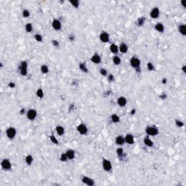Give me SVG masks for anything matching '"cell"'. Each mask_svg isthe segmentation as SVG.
<instances>
[{"instance_id":"681fc988","label":"cell","mask_w":186,"mask_h":186,"mask_svg":"<svg viewBox=\"0 0 186 186\" xmlns=\"http://www.w3.org/2000/svg\"><path fill=\"white\" fill-rule=\"evenodd\" d=\"M24 113H25V109H24V108H22V109L21 110V114L23 115V114H24Z\"/></svg>"},{"instance_id":"603a6c76","label":"cell","mask_w":186,"mask_h":186,"mask_svg":"<svg viewBox=\"0 0 186 186\" xmlns=\"http://www.w3.org/2000/svg\"><path fill=\"white\" fill-rule=\"evenodd\" d=\"M178 31L182 36H185L186 35V26L185 24L179 25V26H178Z\"/></svg>"},{"instance_id":"484cf974","label":"cell","mask_w":186,"mask_h":186,"mask_svg":"<svg viewBox=\"0 0 186 186\" xmlns=\"http://www.w3.org/2000/svg\"><path fill=\"white\" fill-rule=\"evenodd\" d=\"M26 163L28 165V166H30L32 164L33 161H34V158H33V156L31 155H28L26 156Z\"/></svg>"},{"instance_id":"816d5d0a","label":"cell","mask_w":186,"mask_h":186,"mask_svg":"<svg viewBox=\"0 0 186 186\" xmlns=\"http://www.w3.org/2000/svg\"><path fill=\"white\" fill-rule=\"evenodd\" d=\"M1 65V68H2V67H3V63H1V65Z\"/></svg>"},{"instance_id":"3957f363","label":"cell","mask_w":186,"mask_h":186,"mask_svg":"<svg viewBox=\"0 0 186 186\" xmlns=\"http://www.w3.org/2000/svg\"><path fill=\"white\" fill-rule=\"evenodd\" d=\"M19 71L21 76H25L28 74V63L26 61H23L21 63L20 68H19Z\"/></svg>"},{"instance_id":"9a60e30c","label":"cell","mask_w":186,"mask_h":186,"mask_svg":"<svg viewBox=\"0 0 186 186\" xmlns=\"http://www.w3.org/2000/svg\"><path fill=\"white\" fill-rule=\"evenodd\" d=\"M119 52L122 54H126L128 51V45L124 42H121L119 47Z\"/></svg>"},{"instance_id":"ac0fdd59","label":"cell","mask_w":186,"mask_h":186,"mask_svg":"<svg viewBox=\"0 0 186 186\" xmlns=\"http://www.w3.org/2000/svg\"><path fill=\"white\" fill-rule=\"evenodd\" d=\"M68 160H73L75 158V151L73 149H68L65 152Z\"/></svg>"},{"instance_id":"277c9868","label":"cell","mask_w":186,"mask_h":186,"mask_svg":"<svg viewBox=\"0 0 186 186\" xmlns=\"http://www.w3.org/2000/svg\"><path fill=\"white\" fill-rule=\"evenodd\" d=\"M130 63L131 66L133 68H135V69H137V70H138L140 68V64H141L140 60L139 59L138 57H132L130 59Z\"/></svg>"},{"instance_id":"7dc6e473","label":"cell","mask_w":186,"mask_h":186,"mask_svg":"<svg viewBox=\"0 0 186 186\" xmlns=\"http://www.w3.org/2000/svg\"><path fill=\"white\" fill-rule=\"evenodd\" d=\"M160 97H161L162 100H163V99H165L166 97V95L165 93H163V94H161V95L160 96Z\"/></svg>"},{"instance_id":"c3c4849f","label":"cell","mask_w":186,"mask_h":186,"mask_svg":"<svg viewBox=\"0 0 186 186\" xmlns=\"http://www.w3.org/2000/svg\"><path fill=\"white\" fill-rule=\"evenodd\" d=\"M166 83H167V79H166V78H164V79H162V84H166Z\"/></svg>"},{"instance_id":"4dcf8cb0","label":"cell","mask_w":186,"mask_h":186,"mask_svg":"<svg viewBox=\"0 0 186 186\" xmlns=\"http://www.w3.org/2000/svg\"><path fill=\"white\" fill-rule=\"evenodd\" d=\"M50 141H51L53 144H55V145H57L58 143H59V142H58V140L56 138V137H55V135H53V134H51V135L50 136Z\"/></svg>"},{"instance_id":"ffe728a7","label":"cell","mask_w":186,"mask_h":186,"mask_svg":"<svg viewBox=\"0 0 186 186\" xmlns=\"http://www.w3.org/2000/svg\"><path fill=\"white\" fill-rule=\"evenodd\" d=\"M154 28H155L156 31H157L159 33H163L164 31V26L161 23H156L154 26Z\"/></svg>"},{"instance_id":"ee69618b","label":"cell","mask_w":186,"mask_h":186,"mask_svg":"<svg viewBox=\"0 0 186 186\" xmlns=\"http://www.w3.org/2000/svg\"><path fill=\"white\" fill-rule=\"evenodd\" d=\"M68 39H69L71 42L74 41L75 39V36L74 34H69V36H68Z\"/></svg>"},{"instance_id":"cb8c5ba5","label":"cell","mask_w":186,"mask_h":186,"mask_svg":"<svg viewBox=\"0 0 186 186\" xmlns=\"http://www.w3.org/2000/svg\"><path fill=\"white\" fill-rule=\"evenodd\" d=\"M113 64L116 65H120L121 63V60L120 57L118 56V55H114V56L113 57Z\"/></svg>"},{"instance_id":"7402d4cb","label":"cell","mask_w":186,"mask_h":186,"mask_svg":"<svg viewBox=\"0 0 186 186\" xmlns=\"http://www.w3.org/2000/svg\"><path fill=\"white\" fill-rule=\"evenodd\" d=\"M143 143H144V144L145 145H147L148 147H153V145H154L153 142L150 139L149 136L145 137V138H144V140H143Z\"/></svg>"},{"instance_id":"bcb514c9","label":"cell","mask_w":186,"mask_h":186,"mask_svg":"<svg viewBox=\"0 0 186 186\" xmlns=\"http://www.w3.org/2000/svg\"><path fill=\"white\" fill-rule=\"evenodd\" d=\"M182 72H183L184 74L186 73V65H184L182 67Z\"/></svg>"},{"instance_id":"9c48e42d","label":"cell","mask_w":186,"mask_h":186,"mask_svg":"<svg viewBox=\"0 0 186 186\" xmlns=\"http://www.w3.org/2000/svg\"><path fill=\"white\" fill-rule=\"evenodd\" d=\"M159 15H160V10L159 8L157 7H153L150 12V16L153 19H157L159 17Z\"/></svg>"},{"instance_id":"4fadbf2b","label":"cell","mask_w":186,"mask_h":186,"mask_svg":"<svg viewBox=\"0 0 186 186\" xmlns=\"http://www.w3.org/2000/svg\"><path fill=\"white\" fill-rule=\"evenodd\" d=\"M91 61L95 64H99L101 63V57L97 53H95L91 57Z\"/></svg>"},{"instance_id":"2e32d148","label":"cell","mask_w":186,"mask_h":186,"mask_svg":"<svg viewBox=\"0 0 186 186\" xmlns=\"http://www.w3.org/2000/svg\"><path fill=\"white\" fill-rule=\"evenodd\" d=\"M124 139H125V143L129 144V145H132L134 143V137H133V135H132L130 134H127L124 137Z\"/></svg>"},{"instance_id":"d6a6232c","label":"cell","mask_w":186,"mask_h":186,"mask_svg":"<svg viewBox=\"0 0 186 186\" xmlns=\"http://www.w3.org/2000/svg\"><path fill=\"white\" fill-rule=\"evenodd\" d=\"M60 160H61V161H62V162H66L68 160V157H67V155H66V153H63L61 155V156H60Z\"/></svg>"},{"instance_id":"f6af8a7d","label":"cell","mask_w":186,"mask_h":186,"mask_svg":"<svg viewBox=\"0 0 186 186\" xmlns=\"http://www.w3.org/2000/svg\"><path fill=\"white\" fill-rule=\"evenodd\" d=\"M181 4L182 5L183 7H186V0H182V1H181Z\"/></svg>"},{"instance_id":"1f68e13d","label":"cell","mask_w":186,"mask_h":186,"mask_svg":"<svg viewBox=\"0 0 186 186\" xmlns=\"http://www.w3.org/2000/svg\"><path fill=\"white\" fill-rule=\"evenodd\" d=\"M145 22V19L142 17L138 18V21H137V24H138V26H143L144 25Z\"/></svg>"},{"instance_id":"8992f818","label":"cell","mask_w":186,"mask_h":186,"mask_svg":"<svg viewBox=\"0 0 186 186\" xmlns=\"http://www.w3.org/2000/svg\"><path fill=\"white\" fill-rule=\"evenodd\" d=\"M1 166L4 170H9L12 168L11 161L8 159H4L1 162Z\"/></svg>"},{"instance_id":"f35d334b","label":"cell","mask_w":186,"mask_h":186,"mask_svg":"<svg viewBox=\"0 0 186 186\" xmlns=\"http://www.w3.org/2000/svg\"><path fill=\"white\" fill-rule=\"evenodd\" d=\"M100 74L102 76H108V72H107V71L105 69V68H100Z\"/></svg>"},{"instance_id":"30bf717a","label":"cell","mask_w":186,"mask_h":186,"mask_svg":"<svg viewBox=\"0 0 186 186\" xmlns=\"http://www.w3.org/2000/svg\"><path fill=\"white\" fill-rule=\"evenodd\" d=\"M100 40L103 42V43H108L110 41V35L109 34L106 32V31H103L100 34Z\"/></svg>"},{"instance_id":"ab89813d","label":"cell","mask_w":186,"mask_h":186,"mask_svg":"<svg viewBox=\"0 0 186 186\" xmlns=\"http://www.w3.org/2000/svg\"><path fill=\"white\" fill-rule=\"evenodd\" d=\"M175 124H176V126H178V127H182V126H184L183 122L180 121V120H175Z\"/></svg>"},{"instance_id":"8fae6325","label":"cell","mask_w":186,"mask_h":186,"mask_svg":"<svg viewBox=\"0 0 186 186\" xmlns=\"http://www.w3.org/2000/svg\"><path fill=\"white\" fill-rule=\"evenodd\" d=\"M82 181L84 184L89 185V186H93L95 185V181L93 179L87 177V176H82Z\"/></svg>"},{"instance_id":"d590c367","label":"cell","mask_w":186,"mask_h":186,"mask_svg":"<svg viewBox=\"0 0 186 186\" xmlns=\"http://www.w3.org/2000/svg\"><path fill=\"white\" fill-rule=\"evenodd\" d=\"M22 15H23V17L27 18V17H28L29 16H30V12H29V10H28V9H23V10Z\"/></svg>"},{"instance_id":"8d00e7d4","label":"cell","mask_w":186,"mask_h":186,"mask_svg":"<svg viewBox=\"0 0 186 186\" xmlns=\"http://www.w3.org/2000/svg\"><path fill=\"white\" fill-rule=\"evenodd\" d=\"M147 68H148V71H153L154 70V65H153V64L152 63H151V62H149L148 64H147Z\"/></svg>"},{"instance_id":"44dd1931","label":"cell","mask_w":186,"mask_h":186,"mask_svg":"<svg viewBox=\"0 0 186 186\" xmlns=\"http://www.w3.org/2000/svg\"><path fill=\"white\" fill-rule=\"evenodd\" d=\"M55 130H56V132L57 134L59 135V136H62L64 134V132H65V129L63 126H61V125H58L55 127Z\"/></svg>"},{"instance_id":"e0dca14e","label":"cell","mask_w":186,"mask_h":186,"mask_svg":"<svg viewBox=\"0 0 186 186\" xmlns=\"http://www.w3.org/2000/svg\"><path fill=\"white\" fill-rule=\"evenodd\" d=\"M115 142L116 144H117L118 145H122L125 143V139L124 137H123L122 135H119L117 136L116 139H115Z\"/></svg>"},{"instance_id":"4316f807","label":"cell","mask_w":186,"mask_h":186,"mask_svg":"<svg viewBox=\"0 0 186 186\" xmlns=\"http://www.w3.org/2000/svg\"><path fill=\"white\" fill-rule=\"evenodd\" d=\"M79 69H80L82 71H83V72H84V73H87V72H88V68H87V65H86L85 63H79Z\"/></svg>"},{"instance_id":"5bb4252c","label":"cell","mask_w":186,"mask_h":186,"mask_svg":"<svg viewBox=\"0 0 186 186\" xmlns=\"http://www.w3.org/2000/svg\"><path fill=\"white\" fill-rule=\"evenodd\" d=\"M127 103V100L125 97L124 96H121L119 97L118 99H117V104L119 105V106L120 107H124L126 106Z\"/></svg>"},{"instance_id":"7c38bea8","label":"cell","mask_w":186,"mask_h":186,"mask_svg":"<svg viewBox=\"0 0 186 186\" xmlns=\"http://www.w3.org/2000/svg\"><path fill=\"white\" fill-rule=\"evenodd\" d=\"M52 26L55 31H60L62 28V24L60 20H58V19H54L52 22Z\"/></svg>"},{"instance_id":"ba28073f","label":"cell","mask_w":186,"mask_h":186,"mask_svg":"<svg viewBox=\"0 0 186 186\" xmlns=\"http://www.w3.org/2000/svg\"><path fill=\"white\" fill-rule=\"evenodd\" d=\"M77 132H79L80 134H82V135H84V134H87V132H88V129H87V126L84 124H80L77 126Z\"/></svg>"},{"instance_id":"d6986e66","label":"cell","mask_w":186,"mask_h":186,"mask_svg":"<svg viewBox=\"0 0 186 186\" xmlns=\"http://www.w3.org/2000/svg\"><path fill=\"white\" fill-rule=\"evenodd\" d=\"M109 49H110V51L114 55H116L117 53L119 52V46H117L116 44H113V43L110 45V48Z\"/></svg>"},{"instance_id":"d4e9b609","label":"cell","mask_w":186,"mask_h":186,"mask_svg":"<svg viewBox=\"0 0 186 186\" xmlns=\"http://www.w3.org/2000/svg\"><path fill=\"white\" fill-rule=\"evenodd\" d=\"M111 121H112V122H113V123H119V121H120V118H119V116L117 115V114H116V113H113V114H112L111 116Z\"/></svg>"},{"instance_id":"f1b7e54d","label":"cell","mask_w":186,"mask_h":186,"mask_svg":"<svg viewBox=\"0 0 186 186\" xmlns=\"http://www.w3.org/2000/svg\"><path fill=\"white\" fill-rule=\"evenodd\" d=\"M36 96L40 99H42L44 97V91L42 88H39V89L36 90Z\"/></svg>"},{"instance_id":"74e56055","label":"cell","mask_w":186,"mask_h":186,"mask_svg":"<svg viewBox=\"0 0 186 186\" xmlns=\"http://www.w3.org/2000/svg\"><path fill=\"white\" fill-rule=\"evenodd\" d=\"M116 153L119 156H121L124 154V149L122 148H118L116 149Z\"/></svg>"},{"instance_id":"f546056e","label":"cell","mask_w":186,"mask_h":186,"mask_svg":"<svg viewBox=\"0 0 186 186\" xmlns=\"http://www.w3.org/2000/svg\"><path fill=\"white\" fill-rule=\"evenodd\" d=\"M40 70H41L42 74H48V72H49V68L47 65H42L41 66Z\"/></svg>"},{"instance_id":"60d3db41","label":"cell","mask_w":186,"mask_h":186,"mask_svg":"<svg viewBox=\"0 0 186 186\" xmlns=\"http://www.w3.org/2000/svg\"><path fill=\"white\" fill-rule=\"evenodd\" d=\"M52 45H53L54 47H58L60 46L59 42H58L57 40H55V39L52 40Z\"/></svg>"},{"instance_id":"836d02e7","label":"cell","mask_w":186,"mask_h":186,"mask_svg":"<svg viewBox=\"0 0 186 186\" xmlns=\"http://www.w3.org/2000/svg\"><path fill=\"white\" fill-rule=\"evenodd\" d=\"M70 3L75 8H78V7H79V2L78 1V0H71Z\"/></svg>"},{"instance_id":"7bdbcfd3","label":"cell","mask_w":186,"mask_h":186,"mask_svg":"<svg viewBox=\"0 0 186 186\" xmlns=\"http://www.w3.org/2000/svg\"><path fill=\"white\" fill-rule=\"evenodd\" d=\"M15 86H16V84H15V83H14L13 82H10L9 83V84H8V87H9V88H15Z\"/></svg>"},{"instance_id":"f907efd6","label":"cell","mask_w":186,"mask_h":186,"mask_svg":"<svg viewBox=\"0 0 186 186\" xmlns=\"http://www.w3.org/2000/svg\"><path fill=\"white\" fill-rule=\"evenodd\" d=\"M135 109H133V110H132V112H131V114H134L135 113Z\"/></svg>"},{"instance_id":"b9f144b4","label":"cell","mask_w":186,"mask_h":186,"mask_svg":"<svg viewBox=\"0 0 186 186\" xmlns=\"http://www.w3.org/2000/svg\"><path fill=\"white\" fill-rule=\"evenodd\" d=\"M108 79L109 82H113L114 81V76L113 74H109L108 76Z\"/></svg>"},{"instance_id":"52a82bcc","label":"cell","mask_w":186,"mask_h":186,"mask_svg":"<svg viewBox=\"0 0 186 186\" xmlns=\"http://www.w3.org/2000/svg\"><path fill=\"white\" fill-rule=\"evenodd\" d=\"M37 116V112L35 109H29L26 112V117L28 120L33 121L34 120Z\"/></svg>"},{"instance_id":"5b68a950","label":"cell","mask_w":186,"mask_h":186,"mask_svg":"<svg viewBox=\"0 0 186 186\" xmlns=\"http://www.w3.org/2000/svg\"><path fill=\"white\" fill-rule=\"evenodd\" d=\"M102 165H103V168L105 172H110L112 169V164L111 162L106 159H103L102 161Z\"/></svg>"},{"instance_id":"6da1fadb","label":"cell","mask_w":186,"mask_h":186,"mask_svg":"<svg viewBox=\"0 0 186 186\" xmlns=\"http://www.w3.org/2000/svg\"><path fill=\"white\" fill-rule=\"evenodd\" d=\"M145 133L148 136H156L159 134V130L155 126H148L145 128Z\"/></svg>"},{"instance_id":"7a4b0ae2","label":"cell","mask_w":186,"mask_h":186,"mask_svg":"<svg viewBox=\"0 0 186 186\" xmlns=\"http://www.w3.org/2000/svg\"><path fill=\"white\" fill-rule=\"evenodd\" d=\"M6 135L7 137V138H9V140H13L15 136H16V134H17V130L15 127H13V126H10L9 127V128L7 129L6 132Z\"/></svg>"},{"instance_id":"e575fe53","label":"cell","mask_w":186,"mask_h":186,"mask_svg":"<svg viewBox=\"0 0 186 186\" xmlns=\"http://www.w3.org/2000/svg\"><path fill=\"white\" fill-rule=\"evenodd\" d=\"M34 38H35L36 41H37L38 42H42L43 41L42 36L41 34H35Z\"/></svg>"},{"instance_id":"83f0119b","label":"cell","mask_w":186,"mask_h":186,"mask_svg":"<svg viewBox=\"0 0 186 186\" xmlns=\"http://www.w3.org/2000/svg\"><path fill=\"white\" fill-rule=\"evenodd\" d=\"M25 30L27 33H31L33 31V26L31 23H26L25 26Z\"/></svg>"}]
</instances>
